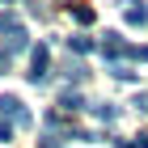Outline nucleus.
Instances as JSON below:
<instances>
[{
    "mask_svg": "<svg viewBox=\"0 0 148 148\" xmlns=\"http://www.w3.org/2000/svg\"><path fill=\"white\" fill-rule=\"evenodd\" d=\"M25 80H30L34 89H42L47 80H51V51H47V42H38L34 51H30V72H25Z\"/></svg>",
    "mask_w": 148,
    "mask_h": 148,
    "instance_id": "nucleus-1",
    "label": "nucleus"
},
{
    "mask_svg": "<svg viewBox=\"0 0 148 148\" xmlns=\"http://www.w3.org/2000/svg\"><path fill=\"white\" fill-rule=\"evenodd\" d=\"M0 119H13V123L30 127V114H25L21 97H13V93H0Z\"/></svg>",
    "mask_w": 148,
    "mask_h": 148,
    "instance_id": "nucleus-2",
    "label": "nucleus"
},
{
    "mask_svg": "<svg viewBox=\"0 0 148 148\" xmlns=\"http://www.w3.org/2000/svg\"><path fill=\"white\" fill-rule=\"evenodd\" d=\"M59 114H80L85 110V97H80V89H72V85H64V89H59Z\"/></svg>",
    "mask_w": 148,
    "mask_h": 148,
    "instance_id": "nucleus-3",
    "label": "nucleus"
},
{
    "mask_svg": "<svg viewBox=\"0 0 148 148\" xmlns=\"http://www.w3.org/2000/svg\"><path fill=\"white\" fill-rule=\"evenodd\" d=\"M123 17H127V25H140V30H144V25H148V4H144V0H127Z\"/></svg>",
    "mask_w": 148,
    "mask_h": 148,
    "instance_id": "nucleus-4",
    "label": "nucleus"
},
{
    "mask_svg": "<svg viewBox=\"0 0 148 148\" xmlns=\"http://www.w3.org/2000/svg\"><path fill=\"white\" fill-rule=\"evenodd\" d=\"M64 80H68V85H85V80H89V68H85L80 59H68V64H64Z\"/></svg>",
    "mask_w": 148,
    "mask_h": 148,
    "instance_id": "nucleus-5",
    "label": "nucleus"
},
{
    "mask_svg": "<svg viewBox=\"0 0 148 148\" xmlns=\"http://www.w3.org/2000/svg\"><path fill=\"white\" fill-rule=\"evenodd\" d=\"M4 42H9V51H25V47H30V38H25L21 25H13V30H4Z\"/></svg>",
    "mask_w": 148,
    "mask_h": 148,
    "instance_id": "nucleus-6",
    "label": "nucleus"
},
{
    "mask_svg": "<svg viewBox=\"0 0 148 148\" xmlns=\"http://www.w3.org/2000/svg\"><path fill=\"white\" fill-rule=\"evenodd\" d=\"M93 47H97V42H93L89 34H72V38H68V51H76V55H89Z\"/></svg>",
    "mask_w": 148,
    "mask_h": 148,
    "instance_id": "nucleus-7",
    "label": "nucleus"
},
{
    "mask_svg": "<svg viewBox=\"0 0 148 148\" xmlns=\"http://www.w3.org/2000/svg\"><path fill=\"white\" fill-rule=\"evenodd\" d=\"M93 114H97L102 123H114V119H119V106H114V102H97V106H93Z\"/></svg>",
    "mask_w": 148,
    "mask_h": 148,
    "instance_id": "nucleus-8",
    "label": "nucleus"
},
{
    "mask_svg": "<svg viewBox=\"0 0 148 148\" xmlns=\"http://www.w3.org/2000/svg\"><path fill=\"white\" fill-rule=\"evenodd\" d=\"M72 17H76L80 25H89V21H93V9H89V4H76V9H72Z\"/></svg>",
    "mask_w": 148,
    "mask_h": 148,
    "instance_id": "nucleus-9",
    "label": "nucleus"
},
{
    "mask_svg": "<svg viewBox=\"0 0 148 148\" xmlns=\"http://www.w3.org/2000/svg\"><path fill=\"white\" fill-rule=\"evenodd\" d=\"M9 68H13V51H9V47H0V76H4Z\"/></svg>",
    "mask_w": 148,
    "mask_h": 148,
    "instance_id": "nucleus-10",
    "label": "nucleus"
},
{
    "mask_svg": "<svg viewBox=\"0 0 148 148\" xmlns=\"http://www.w3.org/2000/svg\"><path fill=\"white\" fill-rule=\"evenodd\" d=\"M13 140V123H4V119H0V144H9Z\"/></svg>",
    "mask_w": 148,
    "mask_h": 148,
    "instance_id": "nucleus-11",
    "label": "nucleus"
},
{
    "mask_svg": "<svg viewBox=\"0 0 148 148\" xmlns=\"http://www.w3.org/2000/svg\"><path fill=\"white\" fill-rule=\"evenodd\" d=\"M131 106H136L140 114H148V93H136V102H131Z\"/></svg>",
    "mask_w": 148,
    "mask_h": 148,
    "instance_id": "nucleus-12",
    "label": "nucleus"
},
{
    "mask_svg": "<svg viewBox=\"0 0 148 148\" xmlns=\"http://www.w3.org/2000/svg\"><path fill=\"white\" fill-rule=\"evenodd\" d=\"M59 140H64V136H42V144H38V148H64Z\"/></svg>",
    "mask_w": 148,
    "mask_h": 148,
    "instance_id": "nucleus-13",
    "label": "nucleus"
},
{
    "mask_svg": "<svg viewBox=\"0 0 148 148\" xmlns=\"http://www.w3.org/2000/svg\"><path fill=\"white\" fill-rule=\"evenodd\" d=\"M136 148H148V136H140V140H136Z\"/></svg>",
    "mask_w": 148,
    "mask_h": 148,
    "instance_id": "nucleus-14",
    "label": "nucleus"
},
{
    "mask_svg": "<svg viewBox=\"0 0 148 148\" xmlns=\"http://www.w3.org/2000/svg\"><path fill=\"white\" fill-rule=\"evenodd\" d=\"M0 4H13V0H0Z\"/></svg>",
    "mask_w": 148,
    "mask_h": 148,
    "instance_id": "nucleus-15",
    "label": "nucleus"
}]
</instances>
